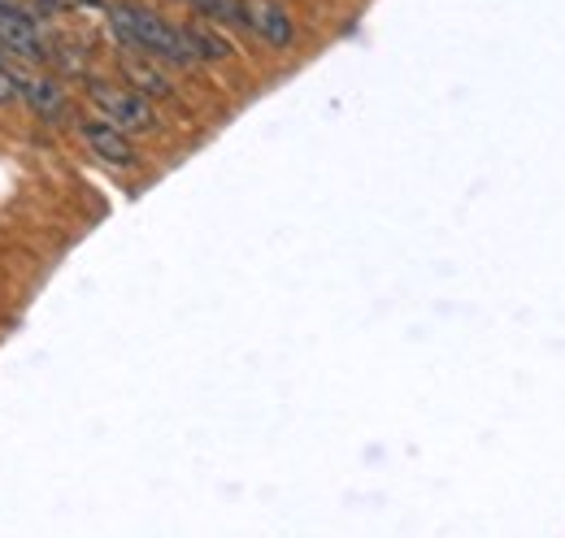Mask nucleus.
<instances>
[{"label": "nucleus", "instance_id": "1", "mask_svg": "<svg viewBox=\"0 0 565 538\" xmlns=\"http://www.w3.org/2000/svg\"><path fill=\"white\" fill-rule=\"evenodd\" d=\"M109 22H114V35H118L127 49L143 53V57H152V62H161V66H196L183 26L166 22L161 13L143 9V4H114Z\"/></svg>", "mask_w": 565, "mask_h": 538}, {"label": "nucleus", "instance_id": "2", "mask_svg": "<svg viewBox=\"0 0 565 538\" xmlns=\"http://www.w3.org/2000/svg\"><path fill=\"white\" fill-rule=\"evenodd\" d=\"M92 105L100 109V118H109L114 127H122L127 134H148L157 127V114L148 105V96L136 87H114V83H92Z\"/></svg>", "mask_w": 565, "mask_h": 538}, {"label": "nucleus", "instance_id": "3", "mask_svg": "<svg viewBox=\"0 0 565 538\" xmlns=\"http://www.w3.org/2000/svg\"><path fill=\"white\" fill-rule=\"evenodd\" d=\"M0 49H9L22 62H40L44 57L40 22L22 9V0H0Z\"/></svg>", "mask_w": 565, "mask_h": 538}, {"label": "nucleus", "instance_id": "4", "mask_svg": "<svg viewBox=\"0 0 565 538\" xmlns=\"http://www.w3.org/2000/svg\"><path fill=\"white\" fill-rule=\"evenodd\" d=\"M239 13H244V26L270 49H287L296 40V22L279 0H239Z\"/></svg>", "mask_w": 565, "mask_h": 538}, {"label": "nucleus", "instance_id": "5", "mask_svg": "<svg viewBox=\"0 0 565 538\" xmlns=\"http://www.w3.org/2000/svg\"><path fill=\"white\" fill-rule=\"evenodd\" d=\"M78 134H83V143L100 157V161H109V165H136L140 157H136V143H131V134L122 131V127H114L109 118H87L83 127H78Z\"/></svg>", "mask_w": 565, "mask_h": 538}, {"label": "nucleus", "instance_id": "6", "mask_svg": "<svg viewBox=\"0 0 565 538\" xmlns=\"http://www.w3.org/2000/svg\"><path fill=\"white\" fill-rule=\"evenodd\" d=\"M18 87H22L18 96H22L40 118H49V122L66 118V96H62L57 83H49V78H26V83H18Z\"/></svg>", "mask_w": 565, "mask_h": 538}, {"label": "nucleus", "instance_id": "7", "mask_svg": "<svg viewBox=\"0 0 565 538\" xmlns=\"http://www.w3.org/2000/svg\"><path fill=\"white\" fill-rule=\"evenodd\" d=\"M122 69H127L131 87H136V92H143V96H170V92H174V87H170V78L152 66V57H148V62H143V57H127V62H122Z\"/></svg>", "mask_w": 565, "mask_h": 538}, {"label": "nucleus", "instance_id": "8", "mask_svg": "<svg viewBox=\"0 0 565 538\" xmlns=\"http://www.w3.org/2000/svg\"><path fill=\"white\" fill-rule=\"evenodd\" d=\"M183 35H188V49H192V57L196 62H222L231 49H226V40L222 35H213L210 22L201 18V22H192V26H183Z\"/></svg>", "mask_w": 565, "mask_h": 538}, {"label": "nucleus", "instance_id": "9", "mask_svg": "<svg viewBox=\"0 0 565 538\" xmlns=\"http://www.w3.org/2000/svg\"><path fill=\"white\" fill-rule=\"evenodd\" d=\"M205 22H222V26H244L239 0H188Z\"/></svg>", "mask_w": 565, "mask_h": 538}, {"label": "nucleus", "instance_id": "10", "mask_svg": "<svg viewBox=\"0 0 565 538\" xmlns=\"http://www.w3.org/2000/svg\"><path fill=\"white\" fill-rule=\"evenodd\" d=\"M13 96H18V78L0 66V105H4V100H13Z\"/></svg>", "mask_w": 565, "mask_h": 538}, {"label": "nucleus", "instance_id": "11", "mask_svg": "<svg viewBox=\"0 0 565 538\" xmlns=\"http://www.w3.org/2000/svg\"><path fill=\"white\" fill-rule=\"evenodd\" d=\"M40 4H44V9H66L71 0H40Z\"/></svg>", "mask_w": 565, "mask_h": 538}]
</instances>
